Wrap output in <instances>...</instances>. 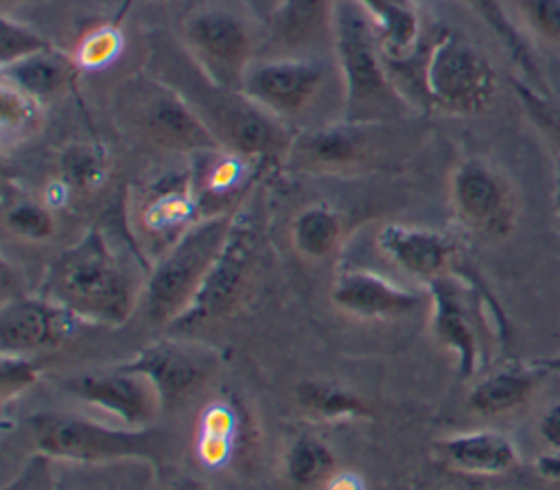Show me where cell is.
<instances>
[{
  "label": "cell",
  "instance_id": "2e32d148",
  "mask_svg": "<svg viewBox=\"0 0 560 490\" xmlns=\"http://www.w3.org/2000/svg\"><path fill=\"white\" fill-rule=\"evenodd\" d=\"M81 322L48 295L11 298L0 308L2 354H33L52 348L70 337Z\"/></svg>",
  "mask_w": 560,
  "mask_h": 490
},
{
  "label": "cell",
  "instance_id": "d590c367",
  "mask_svg": "<svg viewBox=\"0 0 560 490\" xmlns=\"http://www.w3.org/2000/svg\"><path fill=\"white\" fill-rule=\"evenodd\" d=\"M42 368L31 359V354H2L0 368V398L7 405L13 396L31 387L39 378Z\"/></svg>",
  "mask_w": 560,
  "mask_h": 490
},
{
  "label": "cell",
  "instance_id": "7402d4cb",
  "mask_svg": "<svg viewBox=\"0 0 560 490\" xmlns=\"http://www.w3.org/2000/svg\"><path fill=\"white\" fill-rule=\"evenodd\" d=\"M435 451L451 466L475 475L505 472L518 459L510 438L494 429H477L448 435L435 444Z\"/></svg>",
  "mask_w": 560,
  "mask_h": 490
},
{
  "label": "cell",
  "instance_id": "4dcf8cb0",
  "mask_svg": "<svg viewBox=\"0 0 560 490\" xmlns=\"http://www.w3.org/2000/svg\"><path fill=\"white\" fill-rule=\"evenodd\" d=\"M284 470L295 486H315L335 475V455L322 440L302 435L291 444Z\"/></svg>",
  "mask_w": 560,
  "mask_h": 490
},
{
  "label": "cell",
  "instance_id": "44dd1931",
  "mask_svg": "<svg viewBox=\"0 0 560 490\" xmlns=\"http://www.w3.org/2000/svg\"><path fill=\"white\" fill-rule=\"evenodd\" d=\"M542 363H508L486 372L468 392V407L481 416H501L523 407L538 389Z\"/></svg>",
  "mask_w": 560,
  "mask_h": 490
},
{
  "label": "cell",
  "instance_id": "60d3db41",
  "mask_svg": "<svg viewBox=\"0 0 560 490\" xmlns=\"http://www.w3.org/2000/svg\"><path fill=\"white\" fill-rule=\"evenodd\" d=\"M173 490H206L201 483H197V481H190V479H186V481H179Z\"/></svg>",
  "mask_w": 560,
  "mask_h": 490
},
{
  "label": "cell",
  "instance_id": "484cf974",
  "mask_svg": "<svg viewBox=\"0 0 560 490\" xmlns=\"http://www.w3.org/2000/svg\"><path fill=\"white\" fill-rule=\"evenodd\" d=\"M343 221L326 203H313L300 210L291 225L293 247L308 260H324L341 245Z\"/></svg>",
  "mask_w": 560,
  "mask_h": 490
},
{
  "label": "cell",
  "instance_id": "ab89813d",
  "mask_svg": "<svg viewBox=\"0 0 560 490\" xmlns=\"http://www.w3.org/2000/svg\"><path fill=\"white\" fill-rule=\"evenodd\" d=\"M553 210L560 219V164H556V177H553Z\"/></svg>",
  "mask_w": 560,
  "mask_h": 490
},
{
  "label": "cell",
  "instance_id": "6da1fadb",
  "mask_svg": "<svg viewBox=\"0 0 560 490\" xmlns=\"http://www.w3.org/2000/svg\"><path fill=\"white\" fill-rule=\"evenodd\" d=\"M175 66V72L149 70L173 85L201 116L221 147L243 160L289 158L293 133L289 127L249 101L241 90L210 81L179 44L177 52L153 48Z\"/></svg>",
  "mask_w": 560,
  "mask_h": 490
},
{
  "label": "cell",
  "instance_id": "ac0fdd59",
  "mask_svg": "<svg viewBox=\"0 0 560 490\" xmlns=\"http://www.w3.org/2000/svg\"><path fill=\"white\" fill-rule=\"evenodd\" d=\"M332 302L357 317L392 319L407 315L420 295L370 269H346L332 282Z\"/></svg>",
  "mask_w": 560,
  "mask_h": 490
},
{
  "label": "cell",
  "instance_id": "1f68e13d",
  "mask_svg": "<svg viewBox=\"0 0 560 490\" xmlns=\"http://www.w3.org/2000/svg\"><path fill=\"white\" fill-rule=\"evenodd\" d=\"M4 228L26 241H46L55 232V217L46 203L33 199H15L4 208Z\"/></svg>",
  "mask_w": 560,
  "mask_h": 490
},
{
  "label": "cell",
  "instance_id": "603a6c76",
  "mask_svg": "<svg viewBox=\"0 0 560 490\" xmlns=\"http://www.w3.org/2000/svg\"><path fill=\"white\" fill-rule=\"evenodd\" d=\"M79 72L81 66L77 63L74 55L50 46L11 66H2L0 81H7L44 103L46 98L68 90Z\"/></svg>",
  "mask_w": 560,
  "mask_h": 490
},
{
  "label": "cell",
  "instance_id": "e0dca14e",
  "mask_svg": "<svg viewBox=\"0 0 560 490\" xmlns=\"http://www.w3.org/2000/svg\"><path fill=\"white\" fill-rule=\"evenodd\" d=\"M376 243L394 265L424 284L442 276H453L459 260L457 243L433 228L387 223L378 230Z\"/></svg>",
  "mask_w": 560,
  "mask_h": 490
},
{
  "label": "cell",
  "instance_id": "8d00e7d4",
  "mask_svg": "<svg viewBox=\"0 0 560 490\" xmlns=\"http://www.w3.org/2000/svg\"><path fill=\"white\" fill-rule=\"evenodd\" d=\"M538 433L551 451H560V402L547 407L538 420Z\"/></svg>",
  "mask_w": 560,
  "mask_h": 490
},
{
  "label": "cell",
  "instance_id": "8fae6325",
  "mask_svg": "<svg viewBox=\"0 0 560 490\" xmlns=\"http://www.w3.org/2000/svg\"><path fill=\"white\" fill-rule=\"evenodd\" d=\"M326 81V68L315 57L273 55L256 59L241 85V92L284 125L317 101Z\"/></svg>",
  "mask_w": 560,
  "mask_h": 490
},
{
  "label": "cell",
  "instance_id": "f35d334b",
  "mask_svg": "<svg viewBox=\"0 0 560 490\" xmlns=\"http://www.w3.org/2000/svg\"><path fill=\"white\" fill-rule=\"evenodd\" d=\"M330 490H361L359 481L352 475H341V477H330Z\"/></svg>",
  "mask_w": 560,
  "mask_h": 490
},
{
  "label": "cell",
  "instance_id": "30bf717a",
  "mask_svg": "<svg viewBox=\"0 0 560 490\" xmlns=\"http://www.w3.org/2000/svg\"><path fill=\"white\" fill-rule=\"evenodd\" d=\"M451 206L477 238L501 241L518 223V197L510 179L481 158L462 160L451 175Z\"/></svg>",
  "mask_w": 560,
  "mask_h": 490
},
{
  "label": "cell",
  "instance_id": "9a60e30c",
  "mask_svg": "<svg viewBox=\"0 0 560 490\" xmlns=\"http://www.w3.org/2000/svg\"><path fill=\"white\" fill-rule=\"evenodd\" d=\"M385 125L359 122H326L311 127L293 138L289 162L302 171L337 173L363 164L372 158L378 140V129Z\"/></svg>",
  "mask_w": 560,
  "mask_h": 490
},
{
  "label": "cell",
  "instance_id": "836d02e7",
  "mask_svg": "<svg viewBox=\"0 0 560 490\" xmlns=\"http://www.w3.org/2000/svg\"><path fill=\"white\" fill-rule=\"evenodd\" d=\"M52 44L39 35L28 24L2 13V28H0V66H11L20 59H26L35 52L50 48Z\"/></svg>",
  "mask_w": 560,
  "mask_h": 490
},
{
  "label": "cell",
  "instance_id": "9c48e42d",
  "mask_svg": "<svg viewBox=\"0 0 560 490\" xmlns=\"http://www.w3.org/2000/svg\"><path fill=\"white\" fill-rule=\"evenodd\" d=\"M258 252V230L249 208L234 210L232 230L195 293L188 308L171 324L173 328H190L228 315L245 293Z\"/></svg>",
  "mask_w": 560,
  "mask_h": 490
},
{
  "label": "cell",
  "instance_id": "7bdbcfd3",
  "mask_svg": "<svg viewBox=\"0 0 560 490\" xmlns=\"http://www.w3.org/2000/svg\"><path fill=\"white\" fill-rule=\"evenodd\" d=\"M256 2H262V4H267V9H269V15H271V11L278 7V2H280V0H256Z\"/></svg>",
  "mask_w": 560,
  "mask_h": 490
},
{
  "label": "cell",
  "instance_id": "f546056e",
  "mask_svg": "<svg viewBox=\"0 0 560 490\" xmlns=\"http://www.w3.org/2000/svg\"><path fill=\"white\" fill-rule=\"evenodd\" d=\"M510 85L532 127L549 144L556 164H560V96L538 90L523 79H510Z\"/></svg>",
  "mask_w": 560,
  "mask_h": 490
},
{
  "label": "cell",
  "instance_id": "f1b7e54d",
  "mask_svg": "<svg viewBox=\"0 0 560 490\" xmlns=\"http://www.w3.org/2000/svg\"><path fill=\"white\" fill-rule=\"evenodd\" d=\"M107 171V151L94 142H70L59 153V179L68 190H94L105 182Z\"/></svg>",
  "mask_w": 560,
  "mask_h": 490
},
{
  "label": "cell",
  "instance_id": "ffe728a7",
  "mask_svg": "<svg viewBox=\"0 0 560 490\" xmlns=\"http://www.w3.org/2000/svg\"><path fill=\"white\" fill-rule=\"evenodd\" d=\"M197 210L195 182L186 173H175L158 182L140 210V225L151 238L166 241V247L192 223Z\"/></svg>",
  "mask_w": 560,
  "mask_h": 490
},
{
  "label": "cell",
  "instance_id": "ee69618b",
  "mask_svg": "<svg viewBox=\"0 0 560 490\" xmlns=\"http://www.w3.org/2000/svg\"><path fill=\"white\" fill-rule=\"evenodd\" d=\"M9 2H26V0H2V4H4V7H7Z\"/></svg>",
  "mask_w": 560,
  "mask_h": 490
},
{
  "label": "cell",
  "instance_id": "ba28073f",
  "mask_svg": "<svg viewBox=\"0 0 560 490\" xmlns=\"http://www.w3.org/2000/svg\"><path fill=\"white\" fill-rule=\"evenodd\" d=\"M179 44L217 85L241 90L256 57V35L247 18L223 4H206L186 15Z\"/></svg>",
  "mask_w": 560,
  "mask_h": 490
},
{
  "label": "cell",
  "instance_id": "d4e9b609",
  "mask_svg": "<svg viewBox=\"0 0 560 490\" xmlns=\"http://www.w3.org/2000/svg\"><path fill=\"white\" fill-rule=\"evenodd\" d=\"M374 20L385 57L402 61L411 57L420 44V13L413 0H354Z\"/></svg>",
  "mask_w": 560,
  "mask_h": 490
},
{
  "label": "cell",
  "instance_id": "4fadbf2b",
  "mask_svg": "<svg viewBox=\"0 0 560 490\" xmlns=\"http://www.w3.org/2000/svg\"><path fill=\"white\" fill-rule=\"evenodd\" d=\"M61 387L105 413L120 420L127 429H147L155 420L162 400L155 387L138 372L116 368L112 372L77 374L61 381Z\"/></svg>",
  "mask_w": 560,
  "mask_h": 490
},
{
  "label": "cell",
  "instance_id": "83f0119b",
  "mask_svg": "<svg viewBox=\"0 0 560 490\" xmlns=\"http://www.w3.org/2000/svg\"><path fill=\"white\" fill-rule=\"evenodd\" d=\"M300 405L315 418L322 420H343V418H365L370 407L343 385L330 381H302L295 389Z\"/></svg>",
  "mask_w": 560,
  "mask_h": 490
},
{
  "label": "cell",
  "instance_id": "277c9868",
  "mask_svg": "<svg viewBox=\"0 0 560 490\" xmlns=\"http://www.w3.org/2000/svg\"><path fill=\"white\" fill-rule=\"evenodd\" d=\"M116 118L125 131L171 153L225 151L192 105L153 72H136L116 88Z\"/></svg>",
  "mask_w": 560,
  "mask_h": 490
},
{
  "label": "cell",
  "instance_id": "d6a6232c",
  "mask_svg": "<svg viewBox=\"0 0 560 490\" xmlns=\"http://www.w3.org/2000/svg\"><path fill=\"white\" fill-rule=\"evenodd\" d=\"M525 31L538 42L560 48V0H510Z\"/></svg>",
  "mask_w": 560,
  "mask_h": 490
},
{
  "label": "cell",
  "instance_id": "d6986e66",
  "mask_svg": "<svg viewBox=\"0 0 560 490\" xmlns=\"http://www.w3.org/2000/svg\"><path fill=\"white\" fill-rule=\"evenodd\" d=\"M339 0H280L269 15V44L278 55L304 52L328 44L332 48L335 11Z\"/></svg>",
  "mask_w": 560,
  "mask_h": 490
},
{
  "label": "cell",
  "instance_id": "52a82bcc",
  "mask_svg": "<svg viewBox=\"0 0 560 490\" xmlns=\"http://www.w3.org/2000/svg\"><path fill=\"white\" fill-rule=\"evenodd\" d=\"M37 451L48 457L70 462H112L144 457L158 462L162 455V435L147 429L109 427L74 413L46 411L26 420Z\"/></svg>",
  "mask_w": 560,
  "mask_h": 490
},
{
  "label": "cell",
  "instance_id": "4316f807",
  "mask_svg": "<svg viewBox=\"0 0 560 490\" xmlns=\"http://www.w3.org/2000/svg\"><path fill=\"white\" fill-rule=\"evenodd\" d=\"M44 125V103L0 81V136L2 149L18 147L33 138Z\"/></svg>",
  "mask_w": 560,
  "mask_h": 490
},
{
  "label": "cell",
  "instance_id": "b9f144b4",
  "mask_svg": "<svg viewBox=\"0 0 560 490\" xmlns=\"http://www.w3.org/2000/svg\"><path fill=\"white\" fill-rule=\"evenodd\" d=\"M542 368H547V372H560V357L556 359H547V361H540Z\"/></svg>",
  "mask_w": 560,
  "mask_h": 490
},
{
  "label": "cell",
  "instance_id": "3957f363",
  "mask_svg": "<svg viewBox=\"0 0 560 490\" xmlns=\"http://www.w3.org/2000/svg\"><path fill=\"white\" fill-rule=\"evenodd\" d=\"M46 295L83 322L120 326L136 311L142 287L107 236L90 228L50 265Z\"/></svg>",
  "mask_w": 560,
  "mask_h": 490
},
{
  "label": "cell",
  "instance_id": "e575fe53",
  "mask_svg": "<svg viewBox=\"0 0 560 490\" xmlns=\"http://www.w3.org/2000/svg\"><path fill=\"white\" fill-rule=\"evenodd\" d=\"M122 44V33L114 24H103L88 31L81 37L74 59L81 66V70H98L120 55Z\"/></svg>",
  "mask_w": 560,
  "mask_h": 490
},
{
  "label": "cell",
  "instance_id": "7a4b0ae2",
  "mask_svg": "<svg viewBox=\"0 0 560 490\" xmlns=\"http://www.w3.org/2000/svg\"><path fill=\"white\" fill-rule=\"evenodd\" d=\"M332 55L341 79L343 122L392 125L411 114V101L396 85L378 28L354 0H339L332 28Z\"/></svg>",
  "mask_w": 560,
  "mask_h": 490
},
{
  "label": "cell",
  "instance_id": "cb8c5ba5",
  "mask_svg": "<svg viewBox=\"0 0 560 490\" xmlns=\"http://www.w3.org/2000/svg\"><path fill=\"white\" fill-rule=\"evenodd\" d=\"M459 2L466 4L470 11H475L479 20H483V24L494 33V37L501 42V46L510 55L512 63L521 70L523 81H527L538 90H549L532 42L514 24L503 0H459Z\"/></svg>",
  "mask_w": 560,
  "mask_h": 490
},
{
  "label": "cell",
  "instance_id": "74e56055",
  "mask_svg": "<svg viewBox=\"0 0 560 490\" xmlns=\"http://www.w3.org/2000/svg\"><path fill=\"white\" fill-rule=\"evenodd\" d=\"M538 470L547 477H553V479H560V451H547L540 455L538 459Z\"/></svg>",
  "mask_w": 560,
  "mask_h": 490
},
{
  "label": "cell",
  "instance_id": "5b68a950",
  "mask_svg": "<svg viewBox=\"0 0 560 490\" xmlns=\"http://www.w3.org/2000/svg\"><path fill=\"white\" fill-rule=\"evenodd\" d=\"M234 210L192 221L155 260L144 284L142 306L151 322L173 324L192 302L230 230Z\"/></svg>",
  "mask_w": 560,
  "mask_h": 490
},
{
  "label": "cell",
  "instance_id": "5bb4252c",
  "mask_svg": "<svg viewBox=\"0 0 560 490\" xmlns=\"http://www.w3.org/2000/svg\"><path fill=\"white\" fill-rule=\"evenodd\" d=\"M120 368L142 374L155 387L162 407H171L188 398L210 378L214 357L197 346L155 341L136 352Z\"/></svg>",
  "mask_w": 560,
  "mask_h": 490
},
{
  "label": "cell",
  "instance_id": "7c38bea8",
  "mask_svg": "<svg viewBox=\"0 0 560 490\" xmlns=\"http://www.w3.org/2000/svg\"><path fill=\"white\" fill-rule=\"evenodd\" d=\"M431 300V332L435 341L451 350L462 378L479 370L481 332L472 293L459 276H442L424 284Z\"/></svg>",
  "mask_w": 560,
  "mask_h": 490
},
{
  "label": "cell",
  "instance_id": "8992f818",
  "mask_svg": "<svg viewBox=\"0 0 560 490\" xmlns=\"http://www.w3.org/2000/svg\"><path fill=\"white\" fill-rule=\"evenodd\" d=\"M402 61L416 70V92L427 107L470 116L483 112L497 94L494 66L483 50L455 31L442 28L422 55L416 48Z\"/></svg>",
  "mask_w": 560,
  "mask_h": 490
}]
</instances>
